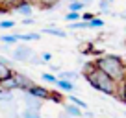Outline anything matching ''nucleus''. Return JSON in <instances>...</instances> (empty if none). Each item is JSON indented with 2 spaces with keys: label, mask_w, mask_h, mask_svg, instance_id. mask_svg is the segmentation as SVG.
Segmentation results:
<instances>
[{
  "label": "nucleus",
  "mask_w": 126,
  "mask_h": 118,
  "mask_svg": "<svg viewBox=\"0 0 126 118\" xmlns=\"http://www.w3.org/2000/svg\"><path fill=\"white\" fill-rule=\"evenodd\" d=\"M20 118H43V116H41V113H37V111L24 109L22 113H20Z\"/></svg>",
  "instance_id": "5701e85b"
},
{
  "label": "nucleus",
  "mask_w": 126,
  "mask_h": 118,
  "mask_svg": "<svg viewBox=\"0 0 126 118\" xmlns=\"http://www.w3.org/2000/svg\"><path fill=\"white\" fill-rule=\"evenodd\" d=\"M69 100H71V103H74V105H76V107H80V109H82V111H87V103L83 102V100L76 98L74 94H71V96H69Z\"/></svg>",
  "instance_id": "aec40b11"
},
{
  "label": "nucleus",
  "mask_w": 126,
  "mask_h": 118,
  "mask_svg": "<svg viewBox=\"0 0 126 118\" xmlns=\"http://www.w3.org/2000/svg\"><path fill=\"white\" fill-rule=\"evenodd\" d=\"M80 2H83V4H85V8H87V6H89L91 2H94V0H80Z\"/></svg>",
  "instance_id": "473e14b6"
},
{
  "label": "nucleus",
  "mask_w": 126,
  "mask_h": 118,
  "mask_svg": "<svg viewBox=\"0 0 126 118\" xmlns=\"http://www.w3.org/2000/svg\"><path fill=\"white\" fill-rule=\"evenodd\" d=\"M59 118H71V116H67V114L63 113V114H59Z\"/></svg>",
  "instance_id": "f704fd0d"
},
{
  "label": "nucleus",
  "mask_w": 126,
  "mask_h": 118,
  "mask_svg": "<svg viewBox=\"0 0 126 118\" xmlns=\"http://www.w3.org/2000/svg\"><path fill=\"white\" fill-rule=\"evenodd\" d=\"M0 50H2V52H9V46H8V44H4V46H0Z\"/></svg>",
  "instance_id": "2f4dec72"
},
{
  "label": "nucleus",
  "mask_w": 126,
  "mask_h": 118,
  "mask_svg": "<svg viewBox=\"0 0 126 118\" xmlns=\"http://www.w3.org/2000/svg\"><path fill=\"white\" fill-rule=\"evenodd\" d=\"M124 33H126V28H124Z\"/></svg>",
  "instance_id": "e433bc0d"
},
{
  "label": "nucleus",
  "mask_w": 126,
  "mask_h": 118,
  "mask_svg": "<svg viewBox=\"0 0 126 118\" xmlns=\"http://www.w3.org/2000/svg\"><path fill=\"white\" fill-rule=\"evenodd\" d=\"M11 55H13V59H15V61L26 63V61H30L32 55H33V50H32L28 44H19V46L11 52Z\"/></svg>",
  "instance_id": "7ed1b4c3"
},
{
  "label": "nucleus",
  "mask_w": 126,
  "mask_h": 118,
  "mask_svg": "<svg viewBox=\"0 0 126 118\" xmlns=\"http://www.w3.org/2000/svg\"><path fill=\"white\" fill-rule=\"evenodd\" d=\"M83 79L93 87L94 91L102 92L106 96H115V92H117V81H113L106 72L96 68L93 65V61L85 63V67H83Z\"/></svg>",
  "instance_id": "f257e3e1"
},
{
  "label": "nucleus",
  "mask_w": 126,
  "mask_h": 118,
  "mask_svg": "<svg viewBox=\"0 0 126 118\" xmlns=\"http://www.w3.org/2000/svg\"><path fill=\"white\" fill-rule=\"evenodd\" d=\"M22 102H24V109L37 111V113H41V109H43V100L28 94V92H22Z\"/></svg>",
  "instance_id": "20e7f679"
},
{
  "label": "nucleus",
  "mask_w": 126,
  "mask_h": 118,
  "mask_svg": "<svg viewBox=\"0 0 126 118\" xmlns=\"http://www.w3.org/2000/svg\"><path fill=\"white\" fill-rule=\"evenodd\" d=\"M19 35V41H39L41 39V33H17Z\"/></svg>",
  "instance_id": "2eb2a0df"
},
{
  "label": "nucleus",
  "mask_w": 126,
  "mask_h": 118,
  "mask_svg": "<svg viewBox=\"0 0 126 118\" xmlns=\"http://www.w3.org/2000/svg\"><path fill=\"white\" fill-rule=\"evenodd\" d=\"M24 92H28V94H32V96H35V98H39V100H48V96H50V89H45V87H41V85H33L32 87H28V91H24Z\"/></svg>",
  "instance_id": "423d86ee"
},
{
  "label": "nucleus",
  "mask_w": 126,
  "mask_h": 118,
  "mask_svg": "<svg viewBox=\"0 0 126 118\" xmlns=\"http://www.w3.org/2000/svg\"><path fill=\"white\" fill-rule=\"evenodd\" d=\"M28 63H32V65H37V67H39V65H43V61H41V57H37V55L33 54V55L30 57V61H28Z\"/></svg>",
  "instance_id": "c85d7f7f"
},
{
  "label": "nucleus",
  "mask_w": 126,
  "mask_h": 118,
  "mask_svg": "<svg viewBox=\"0 0 126 118\" xmlns=\"http://www.w3.org/2000/svg\"><path fill=\"white\" fill-rule=\"evenodd\" d=\"M50 59H52V54H48V52H45V54L41 55V61H43V63H50Z\"/></svg>",
  "instance_id": "c756f323"
},
{
  "label": "nucleus",
  "mask_w": 126,
  "mask_h": 118,
  "mask_svg": "<svg viewBox=\"0 0 126 118\" xmlns=\"http://www.w3.org/2000/svg\"><path fill=\"white\" fill-rule=\"evenodd\" d=\"M0 43L15 44V43H19V35H17V33H11V35H0Z\"/></svg>",
  "instance_id": "dca6fc26"
},
{
  "label": "nucleus",
  "mask_w": 126,
  "mask_h": 118,
  "mask_svg": "<svg viewBox=\"0 0 126 118\" xmlns=\"http://www.w3.org/2000/svg\"><path fill=\"white\" fill-rule=\"evenodd\" d=\"M59 2H61V0H37V4H39L41 9H52V8H56Z\"/></svg>",
  "instance_id": "4468645a"
},
{
  "label": "nucleus",
  "mask_w": 126,
  "mask_h": 118,
  "mask_svg": "<svg viewBox=\"0 0 126 118\" xmlns=\"http://www.w3.org/2000/svg\"><path fill=\"white\" fill-rule=\"evenodd\" d=\"M119 17H121V19H124V20H126V11H124V13H121V15H119Z\"/></svg>",
  "instance_id": "72a5a7b5"
},
{
  "label": "nucleus",
  "mask_w": 126,
  "mask_h": 118,
  "mask_svg": "<svg viewBox=\"0 0 126 118\" xmlns=\"http://www.w3.org/2000/svg\"><path fill=\"white\" fill-rule=\"evenodd\" d=\"M48 100L54 103H65L63 102V94L59 91H50V96H48Z\"/></svg>",
  "instance_id": "412c9836"
},
{
  "label": "nucleus",
  "mask_w": 126,
  "mask_h": 118,
  "mask_svg": "<svg viewBox=\"0 0 126 118\" xmlns=\"http://www.w3.org/2000/svg\"><path fill=\"white\" fill-rule=\"evenodd\" d=\"M124 79H126V67H124Z\"/></svg>",
  "instance_id": "c9c22d12"
},
{
  "label": "nucleus",
  "mask_w": 126,
  "mask_h": 118,
  "mask_svg": "<svg viewBox=\"0 0 126 118\" xmlns=\"http://www.w3.org/2000/svg\"><path fill=\"white\" fill-rule=\"evenodd\" d=\"M93 65L96 68H100L102 72H106L113 81H122L124 79V67H126V59L121 57L117 54H102L98 57L93 59Z\"/></svg>",
  "instance_id": "f03ea898"
},
{
  "label": "nucleus",
  "mask_w": 126,
  "mask_h": 118,
  "mask_svg": "<svg viewBox=\"0 0 126 118\" xmlns=\"http://www.w3.org/2000/svg\"><path fill=\"white\" fill-rule=\"evenodd\" d=\"M83 8H85V4H83V2H80V0L69 2V11H78V13H82Z\"/></svg>",
  "instance_id": "6ab92c4d"
},
{
  "label": "nucleus",
  "mask_w": 126,
  "mask_h": 118,
  "mask_svg": "<svg viewBox=\"0 0 126 118\" xmlns=\"http://www.w3.org/2000/svg\"><path fill=\"white\" fill-rule=\"evenodd\" d=\"M41 79L47 83H52V85H56V81H58V78H56L54 74H48V72H45V74H41Z\"/></svg>",
  "instance_id": "393cba45"
},
{
  "label": "nucleus",
  "mask_w": 126,
  "mask_h": 118,
  "mask_svg": "<svg viewBox=\"0 0 126 118\" xmlns=\"http://www.w3.org/2000/svg\"><path fill=\"white\" fill-rule=\"evenodd\" d=\"M56 87H58L59 91H63V92H72L74 91V83L67 81V79H58V81H56Z\"/></svg>",
  "instance_id": "ddd939ff"
},
{
  "label": "nucleus",
  "mask_w": 126,
  "mask_h": 118,
  "mask_svg": "<svg viewBox=\"0 0 126 118\" xmlns=\"http://www.w3.org/2000/svg\"><path fill=\"white\" fill-rule=\"evenodd\" d=\"M13 76H15V78H17V81H19V87H20V91H19V92L28 91V87H32V85H33V79H32L30 76L22 74V72H15V70H13Z\"/></svg>",
  "instance_id": "0eeeda50"
},
{
  "label": "nucleus",
  "mask_w": 126,
  "mask_h": 118,
  "mask_svg": "<svg viewBox=\"0 0 126 118\" xmlns=\"http://www.w3.org/2000/svg\"><path fill=\"white\" fill-rule=\"evenodd\" d=\"M65 20H67V22H78V20H82V13H78V11H69L67 15H65Z\"/></svg>",
  "instance_id": "4be33fe9"
},
{
  "label": "nucleus",
  "mask_w": 126,
  "mask_h": 118,
  "mask_svg": "<svg viewBox=\"0 0 126 118\" xmlns=\"http://www.w3.org/2000/svg\"><path fill=\"white\" fill-rule=\"evenodd\" d=\"M110 6H111V0H98L100 13H108V11H110Z\"/></svg>",
  "instance_id": "b1692460"
},
{
  "label": "nucleus",
  "mask_w": 126,
  "mask_h": 118,
  "mask_svg": "<svg viewBox=\"0 0 126 118\" xmlns=\"http://www.w3.org/2000/svg\"><path fill=\"white\" fill-rule=\"evenodd\" d=\"M63 111L71 118H83V111L80 107H76L74 103H63Z\"/></svg>",
  "instance_id": "6e6552de"
},
{
  "label": "nucleus",
  "mask_w": 126,
  "mask_h": 118,
  "mask_svg": "<svg viewBox=\"0 0 126 118\" xmlns=\"http://www.w3.org/2000/svg\"><path fill=\"white\" fill-rule=\"evenodd\" d=\"M111 2H113V0H111Z\"/></svg>",
  "instance_id": "4c0bfd02"
},
{
  "label": "nucleus",
  "mask_w": 126,
  "mask_h": 118,
  "mask_svg": "<svg viewBox=\"0 0 126 118\" xmlns=\"http://www.w3.org/2000/svg\"><path fill=\"white\" fill-rule=\"evenodd\" d=\"M100 28H104V20L96 15L93 20H89V30H100Z\"/></svg>",
  "instance_id": "a211bd4d"
},
{
  "label": "nucleus",
  "mask_w": 126,
  "mask_h": 118,
  "mask_svg": "<svg viewBox=\"0 0 126 118\" xmlns=\"http://www.w3.org/2000/svg\"><path fill=\"white\" fill-rule=\"evenodd\" d=\"M17 2H19V0H0V6H2V8H6L8 11H11L13 6H15Z\"/></svg>",
  "instance_id": "a878e982"
},
{
  "label": "nucleus",
  "mask_w": 126,
  "mask_h": 118,
  "mask_svg": "<svg viewBox=\"0 0 126 118\" xmlns=\"http://www.w3.org/2000/svg\"><path fill=\"white\" fill-rule=\"evenodd\" d=\"M113 98H117L121 103L126 105V79H122V81L117 83V92H115Z\"/></svg>",
  "instance_id": "9b49d317"
},
{
  "label": "nucleus",
  "mask_w": 126,
  "mask_h": 118,
  "mask_svg": "<svg viewBox=\"0 0 126 118\" xmlns=\"http://www.w3.org/2000/svg\"><path fill=\"white\" fill-rule=\"evenodd\" d=\"M33 8H35V4H33V0H19L15 6H13L11 11L19 13V15H32V11H33Z\"/></svg>",
  "instance_id": "39448f33"
},
{
  "label": "nucleus",
  "mask_w": 126,
  "mask_h": 118,
  "mask_svg": "<svg viewBox=\"0 0 126 118\" xmlns=\"http://www.w3.org/2000/svg\"><path fill=\"white\" fill-rule=\"evenodd\" d=\"M56 78H58V79H67V81H74V79L78 78V74L72 72V70H69V72H59Z\"/></svg>",
  "instance_id": "f3484780"
},
{
  "label": "nucleus",
  "mask_w": 126,
  "mask_h": 118,
  "mask_svg": "<svg viewBox=\"0 0 126 118\" xmlns=\"http://www.w3.org/2000/svg\"><path fill=\"white\" fill-rule=\"evenodd\" d=\"M41 32L45 33V35H54V37H67V32L65 30H58V28H54V26H47L45 30H41Z\"/></svg>",
  "instance_id": "f8f14e48"
},
{
  "label": "nucleus",
  "mask_w": 126,
  "mask_h": 118,
  "mask_svg": "<svg viewBox=\"0 0 126 118\" xmlns=\"http://www.w3.org/2000/svg\"><path fill=\"white\" fill-rule=\"evenodd\" d=\"M0 89H4V91H11V92L20 91L19 81H17V78H15L13 74H11V78H8L6 81H2V83H0Z\"/></svg>",
  "instance_id": "1a4fd4ad"
},
{
  "label": "nucleus",
  "mask_w": 126,
  "mask_h": 118,
  "mask_svg": "<svg viewBox=\"0 0 126 118\" xmlns=\"http://www.w3.org/2000/svg\"><path fill=\"white\" fill-rule=\"evenodd\" d=\"M15 26V20H0V30H9Z\"/></svg>",
  "instance_id": "bb28decb"
},
{
  "label": "nucleus",
  "mask_w": 126,
  "mask_h": 118,
  "mask_svg": "<svg viewBox=\"0 0 126 118\" xmlns=\"http://www.w3.org/2000/svg\"><path fill=\"white\" fill-rule=\"evenodd\" d=\"M11 74H13V70H11V67H9V63L2 57V61H0V83L6 81L8 78H11Z\"/></svg>",
  "instance_id": "9d476101"
},
{
  "label": "nucleus",
  "mask_w": 126,
  "mask_h": 118,
  "mask_svg": "<svg viewBox=\"0 0 126 118\" xmlns=\"http://www.w3.org/2000/svg\"><path fill=\"white\" fill-rule=\"evenodd\" d=\"M33 22H35V20L32 19V17H24L22 19V24H26V26H30V24H33Z\"/></svg>",
  "instance_id": "7c9ffc66"
},
{
  "label": "nucleus",
  "mask_w": 126,
  "mask_h": 118,
  "mask_svg": "<svg viewBox=\"0 0 126 118\" xmlns=\"http://www.w3.org/2000/svg\"><path fill=\"white\" fill-rule=\"evenodd\" d=\"M94 13H91V11H85V13H82V20H85V22H89V20H93L94 19Z\"/></svg>",
  "instance_id": "cd10ccee"
}]
</instances>
